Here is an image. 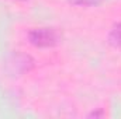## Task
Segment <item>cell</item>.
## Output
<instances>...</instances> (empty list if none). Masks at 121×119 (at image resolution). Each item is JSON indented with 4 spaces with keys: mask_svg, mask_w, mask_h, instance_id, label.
<instances>
[{
    "mask_svg": "<svg viewBox=\"0 0 121 119\" xmlns=\"http://www.w3.org/2000/svg\"><path fill=\"white\" fill-rule=\"evenodd\" d=\"M69 1L76 6H97L101 0H69Z\"/></svg>",
    "mask_w": 121,
    "mask_h": 119,
    "instance_id": "3",
    "label": "cell"
},
{
    "mask_svg": "<svg viewBox=\"0 0 121 119\" xmlns=\"http://www.w3.org/2000/svg\"><path fill=\"white\" fill-rule=\"evenodd\" d=\"M30 42L39 48L54 46L59 42V35L54 28H35L28 35Z\"/></svg>",
    "mask_w": 121,
    "mask_h": 119,
    "instance_id": "1",
    "label": "cell"
},
{
    "mask_svg": "<svg viewBox=\"0 0 121 119\" xmlns=\"http://www.w3.org/2000/svg\"><path fill=\"white\" fill-rule=\"evenodd\" d=\"M108 42L110 45L116 46V48H121V23L114 25L113 30L108 34Z\"/></svg>",
    "mask_w": 121,
    "mask_h": 119,
    "instance_id": "2",
    "label": "cell"
}]
</instances>
